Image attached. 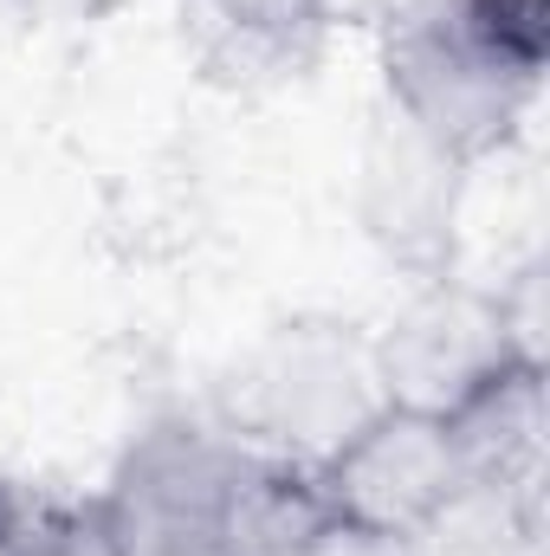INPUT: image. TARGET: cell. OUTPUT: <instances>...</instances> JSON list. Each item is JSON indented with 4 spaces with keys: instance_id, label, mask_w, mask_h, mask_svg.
Here are the masks:
<instances>
[{
    "instance_id": "6da1fadb",
    "label": "cell",
    "mask_w": 550,
    "mask_h": 556,
    "mask_svg": "<svg viewBox=\"0 0 550 556\" xmlns=\"http://www.w3.org/2000/svg\"><path fill=\"white\" fill-rule=\"evenodd\" d=\"M376 65L389 117L473 175L505 155L538 111L550 0H396Z\"/></svg>"
},
{
    "instance_id": "7a4b0ae2",
    "label": "cell",
    "mask_w": 550,
    "mask_h": 556,
    "mask_svg": "<svg viewBox=\"0 0 550 556\" xmlns=\"http://www.w3.org/2000/svg\"><path fill=\"white\" fill-rule=\"evenodd\" d=\"M376 408L383 389H376L370 337H357V324L337 317H291L240 363L221 427H234L260 453L317 466Z\"/></svg>"
},
{
    "instance_id": "3957f363",
    "label": "cell",
    "mask_w": 550,
    "mask_h": 556,
    "mask_svg": "<svg viewBox=\"0 0 550 556\" xmlns=\"http://www.w3.org/2000/svg\"><path fill=\"white\" fill-rule=\"evenodd\" d=\"M247 459L253 446L221 420H149L98 492L117 556H214L227 492Z\"/></svg>"
},
{
    "instance_id": "277c9868",
    "label": "cell",
    "mask_w": 550,
    "mask_h": 556,
    "mask_svg": "<svg viewBox=\"0 0 550 556\" xmlns=\"http://www.w3.org/2000/svg\"><path fill=\"white\" fill-rule=\"evenodd\" d=\"M370 363H376L383 402L421 408V415H453L505 363H538V356H525V343L512 337L499 285L440 273L414 278L409 304L370 337Z\"/></svg>"
},
{
    "instance_id": "5b68a950",
    "label": "cell",
    "mask_w": 550,
    "mask_h": 556,
    "mask_svg": "<svg viewBox=\"0 0 550 556\" xmlns=\"http://www.w3.org/2000/svg\"><path fill=\"white\" fill-rule=\"evenodd\" d=\"M311 472L343 525L389 538V544L421 538L473 485L447 415H421L396 402H383L357 433H343Z\"/></svg>"
},
{
    "instance_id": "8992f818",
    "label": "cell",
    "mask_w": 550,
    "mask_h": 556,
    "mask_svg": "<svg viewBox=\"0 0 550 556\" xmlns=\"http://www.w3.org/2000/svg\"><path fill=\"white\" fill-rule=\"evenodd\" d=\"M466 168L434 155L421 137H409L389 117V137L370 149L363 162V220L402 260L414 278H440L453 260V207H460Z\"/></svg>"
},
{
    "instance_id": "52a82bcc",
    "label": "cell",
    "mask_w": 550,
    "mask_h": 556,
    "mask_svg": "<svg viewBox=\"0 0 550 556\" xmlns=\"http://www.w3.org/2000/svg\"><path fill=\"white\" fill-rule=\"evenodd\" d=\"M447 427L473 485L545 505V363H505L447 415Z\"/></svg>"
},
{
    "instance_id": "ba28073f",
    "label": "cell",
    "mask_w": 550,
    "mask_h": 556,
    "mask_svg": "<svg viewBox=\"0 0 550 556\" xmlns=\"http://www.w3.org/2000/svg\"><path fill=\"white\" fill-rule=\"evenodd\" d=\"M337 531V511L317 485L311 466L260 453L240 466L221 531H214V556H317V544Z\"/></svg>"
},
{
    "instance_id": "9c48e42d",
    "label": "cell",
    "mask_w": 550,
    "mask_h": 556,
    "mask_svg": "<svg viewBox=\"0 0 550 556\" xmlns=\"http://www.w3.org/2000/svg\"><path fill=\"white\" fill-rule=\"evenodd\" d=\"M195 46L214 72H304L317 65L343 0H188Z\"/></svg>"
},
{
    "instance_id": "30bf717a",
    "label": "cell",
    "mask_w": 550,
    "mask_h": 556,
    "mask_svg": "<svg viewBox=\"0 0 550 556\" xmlns=\"http://www.w3.org/2000/svg\"><path fill=\"white\" fill-rule=\"evenodd\" d=\"M124 13V0H13V20L20 26H39V33H78V26H98Z\"/></svg>"
},
{
    "instance_id": "8fae6325",
    "label": "cell",
    "mask_w": 550,
    "mask_h": 556,
    "mask_svg": "<svg viewBox=\"0 0 550 556\" xmlns=\"http://www.w3.org/2000/svg\"><path fill=\"white\" fill-rule=\"evenodd\" d=\"M20 20H13V0H0V33H13Z\"/></svg>"
},
{
    "instance_id": "7c38bea8",
    "label": "cell",
    "mask_w": 550,
    "mask_h": 556,
    "mask_svg": "<svg viewBox=\"0 0 550 556\" xmlns=\"http://www.w3.org/2000/svg\"><path fill=\"white\" fill-rule=\"evenodd\" d=\"M0 556H13V551H7V544H0Z\"/></svg>"
}]
</instances>
